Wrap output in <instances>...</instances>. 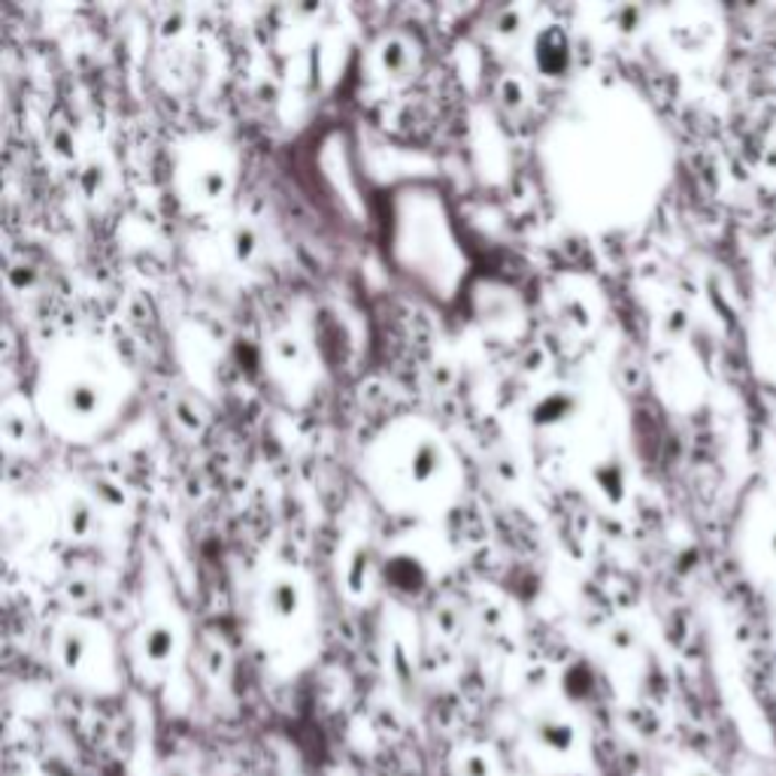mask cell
Wrapping results in <instances>:
<instances>
[{
  "mask_svg": "<svg viewBox=\"0 0 776 776\" xmlns=\"http://www.w3.org/2000/svg\"><path fill=\"white\" fill-rule=\"evenodd\" d=\"M541 743H546L549 749H558L565 753L574 746V728L570 725H558V722H549L541 728Z\"/></svg>",
  "mask_w": 776,
  "mask_h": 776,
  "instance_id": "6da1fadb",
  "label": "cell"
},
{
  "mask_svg": "<svg viewBox=\"0 0 776 776\" xmlns=\"http://www.w3.org/2000/svg\"><path fill=\"white\" fill-rule=\"evenodd\" d=\"M167 776H186V774H179V770H174V774H167Z\"/></svg>",
  "mask_w": 776,
  "mask_h": 776,
  "instance_id": "277c9868",
  "label": "cell"
},
{
  "mask_svg": "<svg viewBox=\"0 0 776 776\" xmlns=\"http://www.w3.org/2000/svg\"><path fill=\"white\" fill-rule=\"evenodd\" d=\"M483 765H489L485 758H480V755H473L471 762L464 765V774L468 776H489V767H483Z\"/></svg>",
  "mask_w": 776,
  "mask_h": 776,
  "instance_id": "7a4b0ae2",
  "label": "cell"
},
{
  "mask_svg": "<svg viewBox=\"0 0 776 776\" xmlns=\"http://www.w3.org/2000/svg\"><path fill=\"white\" fill-rule=\"evenodd\" d=\"M692 776H713L710 770H692Z\"/></svg>",
  "mask_w": 776,
  "mask_h": 776,
  "instance_id": "3957f363",
  "label": "cell"
}]
</instances>
